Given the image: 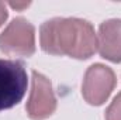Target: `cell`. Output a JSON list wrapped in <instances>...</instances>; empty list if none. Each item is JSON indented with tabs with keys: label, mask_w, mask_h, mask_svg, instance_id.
<instances>
[{
	"label": "cell",
	"mask_w": 121,
	"mask_h": 120,
	"mask_svg": "<svg viewBox=\"0 0 121 120\" xmlns=\"http://www.w3.org/2000/svg\"><path fill=\"white\" fill-rule=\"evenodd\" d=\"M56 97L51 81L38 71H32L31 90L26 105L28 117L32 120H45L56 110Z\"/></svg>",
	"instance_id": "5b68a950"
},
{
	"label": "cell",
	"mask_w": 121,
	"mask_h": 120,
	"mask_svg": "<svg viewBox=\"0 0 121 120\" xmlns=\"http://www.w3.org/2000/svg\"><path fill=\"white\" fill-rule=\"evenodd\" d=\"M35 50V27L24 17L13 18L0 34V51L4 55L28 58Z\"/></svg>",
	"instance_id": "3957f363"
},
{
	"label": "cell",
	"mask_w": 121,
	"mask_h": 120,
	"mask_svg": "<svg viewBox=\"0 0 121 120\" xmlns=\"http://www.w3.org/2000/svg\"><path fill=\"white\" fill-rule=\"evenodd\" d=\"M9 17V11H7V4L0 1V27L4 24V21Z\"/></svg>",
	"instance_id": "ba28073f"
},
{
	"label": "cell",
	"mask_w": 121,
	"mask_h": 120,
	"mask_svg": "<svg viewBox=\"0 0 121 120\" xmlns=\"http://www.w3.org/2000/svg\"><path fill=\"white\" fill-rule=\"evenodd\" d=\"M27 85V71L21 61L0 60V112L18 105Z\"/></svg>",
	"instance_id": "7a4b0ae2"
},
{
	"label": "cell",
	"mask_w": 121,
	"mask_h": 120,
	"mask_svg": "<svg viewBox=\"0 0 121 120\" xmlns=\"http://www.w3.org/2000/svg\"><path fill=\"white\" fill-rule=\"evenodd\" d=\"M116 83L117 78L110 66L104 64H93L85 74L82 96L91 106H101L110 97Z\"/></svg>",
	"instance_id": "277c9868"
},
{
	"label": "cell",
	"mask_w": 121,
	"mask_h": 120,
	"mask_svg": "<svg viewBox=\"0 0 121 120\" xmlns=\"http://www.w3.org/2000/svg\"><path fill=\"white\" fill-rule=\"evenodd\" d=\"M9 6L11 9H16V10H24L26 7L30 6V3H9Z\"/></svg>",
	"instance_id": "9c48e42d"
},
{
	"label": "cell",
	"mask_w": 121,
	"mask_h": 120,
	"mask_svg": "<svg viewBox=\"0 0 121 120\" xmlns=\"http://www.w3.org/2000/svg\"><path fill=\"white\" fill-rule=\"evenodd\" d=\"M97 51L104 60L116 64L121 62V18H110L100 24Z\"/></svg>",
	"instance_id": "8992f818"
},
{
	"label": "cell",
	"mask_w": 121,
	"mask_h": 120,
	"mask_svg": "<svg viewBox=\"0 0 121 120\" xmlns=\"http://www.w3.org/2000/svg\"><path fill=\"white\" fill-rule=\"evenodd\" d=\"M106 120H121V92L113 99V102L106 109Z\"/></svg>",
	"instance_id": "52a82bcc"
},
{
	"label": "cell",
	"mask_w": 121,
	"mask_h": 120,
	"mask_svg": "<svg viewBox=\"0 0 121 120\" xmlns=\"http://www.w3.org/2000/svg\"><path fill=\"white\" fill-rule=\"evenodd\" d=\"M39 44L49 55L89 60L97 51V34L87 20L54 17L41 24Z\"/></svg>",
	"instance_id": "6da1fadb"
}]
</instances>
